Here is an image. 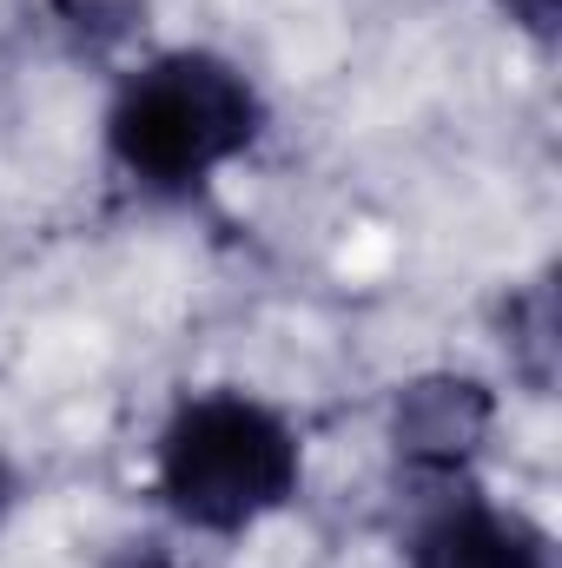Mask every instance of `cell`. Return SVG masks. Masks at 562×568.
<instances>
[{
  "instance_id": "obj_7",
  "label": "cell",
  "mask_w": 562,
  "mask_h": 568,
  "mask_svg": "<svg viewBox=\"0 0 562 568\" xmlns=\"http://www.w3.org/2000/svg\"><path fill=\"white\" fill-rule=\"evenodd\" d=\"M13 503H20V469L0 456V529H7V516H13Z\"/></svg>"
},
{
  "instance_id": "obj_5",
  "label": "cell",
  "mask_w": 562,
  "mask_h": 568,
  "mask_svg": "<svg viewBox=\"0 0 562 568\" xmlns=\"http://www.w3.org/2000/svg\"><path fill=\"white\" fill-rule=\"evenodd\" d=\"M503 351H510V371L536 397H550V384H556V291H550V278L503 297Z\"/></svg>"
},
{
  "instance_id": "obj_8",
  "label": "cell",
  "mask_w": 562,
  "mask_h": 568,
  "mask_svg": "<svg viewBox=\"0 0 562 568\" xmlns=\"http://www.w3.org/2000/svg\"><path fill=\"white\" fill-rule=\"evenodd\" d=\"M113 568H179V562H172L165 549H127V556H120Z\"/></svg>"
},
{
  "instance_id": "obj_6",
  "label": "cell",
  "mask_w": 562,
  "mask_h": 568,
  "mask_svg": "<svg viewBox=\"0 0 562 568\" xmlns=\"http://www.w3.org/2000/svg\"><path fill=\"white\" fill-rule=\"evenodd\" d=\"M523 33H536V40H556V13H562V0H496Z\"/></svg>"
},
{
  "instance_id": "obj_4",
  "label": "cell",
  "mask_w": 562,
  "mask_h": 568,
  "mask_svg": "<svg viewBox=\"0 0 562 568\" xmlns=\"http://www.w3.org/2000/svg\"><path fill=\"white\" fill-rule=\"evenodd\" d=\"M404 568H556V549L523 509H503L470 483H443L411 529Z\"/></svg>"
},
{
  "instance_id": "obj_3",
  "label": "cell",
  "mask_w": 562,
  "mask_h": 568,
  "mask_svg": "<svg viewBox=\"0 0 562 568\" xmlns=\"http://www.w3.org/2000/svg\"><path fill=\"white\" fill-rule=\"evenodd\" d=\"M490 424H496L490 384H476L463 371H430L391 397V456L430 489L470 483V463L490 443Z\"/></svg>"
},
{
  "instance_id": "obj_2",
  "label": "cell",
  "mask_w": 562,
  "mask_h": 568,
  "mask_svg": "<svg viewBox=\"0 0 562 568\" xmlns=\"http://www.w3.org/2000/svg\"><path fill=\"white\" fill-rule=\"evenodd\" d=\"M304 483V443L272 404L245 390L185 397L152 443V489L192 536H245Z\"/></svg>"
},
{
  "instance_id": "obj_1",
  "label": "cell",
  "mask_w": 562,
  "mask_h": 568,
  "mask_svg": "<svg viewBox=\"0 0 562 568\" xmlns=\"http://www.w3.org/2000/svg\"><path fill=\"white\" fill-rule=\"evenodd\" d=\"M265 133L252 73L212 47L152 53L107 106V152L152 199H192Z\"/></svg>"
}]
</instances>
